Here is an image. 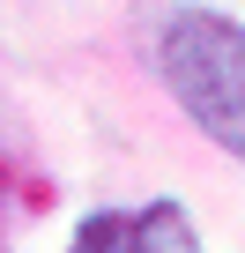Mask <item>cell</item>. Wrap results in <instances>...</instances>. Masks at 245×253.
<instances>
[{
	"instance_id": "cell-2",
	"label": "cell",
	"mask_w": 245,
	"mask_h": 253,
	"mask_svg": "<svg viewBox=\"0 0 245 253\" xmlns=\"http://www.w3.org/2000/svg\"><path fill=\"white\" fill-rule=\"evenodd\" d=\"M67 253H201V231L178 201L149 209H89L67 238Z\"/></svg>"
},
{
	"instance_id": "cell-1",
	"label": "cell",
	"mask_w": 245,
	"mask_h": 253,
	"mask_svg": "<svg viewBox=\"0 0 245 253\" xmlns=\"http://www.w3.org/2000/svg\"><path fill=\"white\" fill-rule=\"evenodd\" d=\"M149 52L178 112L223 157L245 164V23L223 8H164Z\"/></svg>"
}]
</instances>
